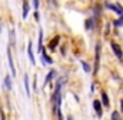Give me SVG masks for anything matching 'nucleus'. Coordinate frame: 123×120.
<instances>
[{
	"mask_svg": "<svg viewBox=\"0 0 123 120\" xmlns=\"http://www.w3.org/2000/svg\"><path fill=\"white\" fill-rule=\"evenodd\" d=\"M110 45H111V49L114 51V54L117 55V58H119V59H122V58H123V52H122V49H120V46H119L117 43H114V42H111Z\"/></svg>",
	"mask_w": 123,
	"mask_h": 120,
	"instance_id": "1",
	"label": "nucleus"
},
{
	"mask_svg": "<svg viewBox=\"0 0 123 120\" xmlns=\"http://www.w3.org/2000/svg\"><path fill=\"white\" fill-rule=\"evenodd\" d=\"M98 62H100V45L96 46V64H94V72L98 70Z\"/></svg>",
	"mask_w": 123,
	"mask_h": 120,
	"instance_id": "2",
	"label": "nucleus"
},
{
	"mask_svg": "<svg viewBox=\"0 0 123 120\" xmlns=\"http://www.w3.org/2000/svg\"><path fill=\"white\" fill-rule=\"evenodd\" d=\"M7 58H9V67L12 70V75H16V70H15V65H13V59H12V55H10V49H7Z\"/></svg>",
	"mask_w": 123,
	"mask_h": 120,
	"instance_id": "3",
	"label": "nucleus"
},
{
	"mask_svg": "<svg viewBox=\"0 0 123 120\" xmlns=\"http://www.w3.org/2000/svg\"><path fill=\"white\" fill-rule=\"evenodd\" d=\"M109 9H111V10L116 12L117 15H122V16H123V9H122L119 5H109Z\"/></svg>",
	"mask_w": 123,
	"mask_h": 120,
	"instance_id": "4",
	"label": "nucleus"
},
{
	"mask_svg": "<svg viewBox=\"0 0 123 120\" xmlns=\"http://www.w3.org/2000/svg\"><path fill=\"white\" fill-rule=\"evenodd\" d=\"M28 55H29V59H31V62L35 64V56H33V52H32V42L28 43Z\"/></svg>",
	"mask_w": 123,
	"mask_h": 120,
	"instance_id": "5",
	"label": "nucleus"
},
{
	"mask_svg": "<svg viewBox=\"0 0 123 120\" xmlns=\"http://www.w3.org/2000/svg\"><path fill=\"white\" fill-rule=\"evenodd\" d=\"M93 106H94V108H96V113H97V116H101V104H100V101H93Z\"/></svg>",
	"mask_w": 123,
	"mask_h": 120,
	"instance_id": "6",
	"label": "nucleus"
},
{
	"mask_svg": "<svg viewBox=\"0 0 123 120\" xmlns=\"http://www.w3.org/2000/svg\"><path fill=\"white\" fill-rule=\"evenodd\" d=\"M42 61L43 62H48V64H52V59L46 55V52H42Z\"/></svg>",
	"mask_w": 123,
	"mask_h": 120,
	"instance_id": "7",
	"label": "nucleus"
},
{
	"mask_svg": "<svg viewBox=\"0 0 123 120\" xmlns=\"http://www.w3.org/2000/svg\"><path fill=\"white\" fill-rule=\"evenodd\" d=\"M28 10H29V6H28L26 2H23V13H22V18H23V19L28 16Z\"/></svg>",
	"mask_w": 123,
	"mask_h": 120,
	"instance_id": "8",
	"label": "nucleus"
},
{
	"mask_svg": "<svg viewBox=\"0 0 123 120\" xmlns=\"http://www.w3.org/2000/svg\"><path fill=\"white\" fill-rule=\"evenodd\" d=\"M54 75H55V71H49V74H48V75L45 77V85H46V84H48V83L51 81V78H52Z\"/></svg>",
	"mask_w": 123,
	"mask_h": 120,
	"instance_id": "9",
	"label": "nucleus"
},
{
	"mask_svg": "<svg viewBox=\"0 0 123 120\" xmlns=\"http://www.w3.org/2000/svg\"><path fill=\"white\" fill-rule=\"evenodd\" d=\"M101 98H103V104H104V107H109V100H107V94L103 91L101 93Z\"/></svg>",
	"mask_w": 123,
	"mask_h": 120,
	"instance_id": "10",
	"label": "nucleus"
},
{
	"mask_svg": "<svg viewBox=\"0 0 123 120\" xmlns=\"http://www.w3.org/2000/svg\"><path fill=\"white\" fill-rule=\"evenodd\" d=\"M42 36H43V33H42V30H39V46H38L39 52H42Z\"/></svg>",
	"mask_w": 123,
	"mask_h": 120,
	"instance_id": "11",
	"label": "nucleus"
},
{
	"mask_svg": "<svg viewBox=\"0 0 123 120\" xmlns=\"http://www.w3.org/2000/svg\"><path fill=\"white\" fill-rule=\"evenodd\" d=\"M5 84H6L7 90H12V83H10V78L9 77H5Z\"/></svg>",
	"mask_w": 123,
	"mask_h": 120,
	"instance_id": "12",
	"label": "nucleus"
},
{
	"mask_svg": "<svg viewBox=\"0 0 123 120\" xmlns=\"http://www.w3.org/2000/svg\"><path fill=\"white\" fill-rule=\"evenodd\" d=\"M58 42H59V38L56 36V38H55V39L52 41V43L49 45V48H51V49H55V46H56V43H58Z\"/></svg>",
	"mask_w": 123,
	"mask_h": 120,
	"instance_id": "13",
	"label": "nucleus"
},
{
	"mask_svg": "<svg viewBox=\"0 0 123 120\" xmlns=\"http://www.w3.org/2000/svg\"><path fill=\"white\" fill-rule=\"evenodd\" d=\"M25 87H26V94L31 96V90H29V84H28V77L25 75Z\"/></svg>",
	"mask_w": 123,
	"mask_h": 120,
	"instance_id": "14",
	"label": "nucleus"
},
{
	"mask_svg": "<svg viewBox=\"0 0 123 120\" xmlns=\"http://www.w3.org/2000/svg\"><path fill=\"white\" fill-rule=\"evenodd\" d=\"M111 120H120V116H119L117 111H113L111 113Z\"/></svg>",
	"mask_w": 123,
	"mask_h": 120,
	"instance_id": "15",
	"label": "nucleus"
},
{
	"mask_svg": "<svg viewBox=\"0 0 123 120\" xmlns=\"http://www.w3.org/2000/svg\"><path fill=\"white\" fill-rule=\"evenodd\" d=\"M81 65H83V68H84V71H86V72H90V67H88V64H87V62H84V61H83V62H81Z\"/></svg>",
	"mask_w": 123,
	"mask_h": 120,
	"instance_id": "16",
	"label": "nucleus"
},
{
	"mask_svg": "<svg viewBox=\"0 0 123 120\" xmlns=\"http://www.w3.org/2000/svg\"><path fill=\"white\" fill-rule=\"evenodd\" d=\"M91 23H93V19H87V22H86V28L90 29V28H91Z\"/></svg>",
	"mask_w": 123,
	"mask_h": 120,
	"instance_id": "17",
	"label": "nucleus"
},
{
	"mask_svg": "<svg viewBox=\"0 0 123 120\" xmlns=\"http://www.w3.org/2000/svg\"><path fill=\"white\" fill-rule=\"evenodd\" d=\"M32 2H33V7H35V10L39 7V0H32Z\"/></svg>",
	"mask_w": 123,
	"mask_h": 120,
	"instance_id": "18",
	"label": "nucleus"
},
{
	"mask_svg": "<svg viewBox=\"0 0 123 120\" xmlns=\"http://www.w3.org/2000/svg\"><path fill=\"white\" fill-rule=\"evenodd\" d=\"M114 25H116V26H120V25H123V19H119L117 22H114Z\"/></svg>",
	"mask_w": 123,
	"mask_h": 120,
	"instance_id": "19",
	"label": "nucleus"
},
{
	"mask_svg": "<svg viewBox=\"0 0 123 120\" xmlns=\"http://www.w3.org/2000/svg\"><path fill=\"white\" fill-rule=\"evenodd\" d=\"M122 111H123V100H122Z\"/></svg>",
	"mask_w": 123,
	"mask_h": 120,
	"instance_id": "20",
	"label": "nucleus"
},
{
	"mask_svg": "<svg viewBox=\"0 0 123 120\" xmlns=\"http://www.w3.org/2000/svg\"><path fill=\"white\" fill-rule=\"evenodd\" d=\"M51 2H52V3H55V0H51Z\"/></svg>",
	"mask_w": 123,
	"mask_h": 120,
	"instance_id": "21",
	"label": "nucleus"
}]
</instances>
